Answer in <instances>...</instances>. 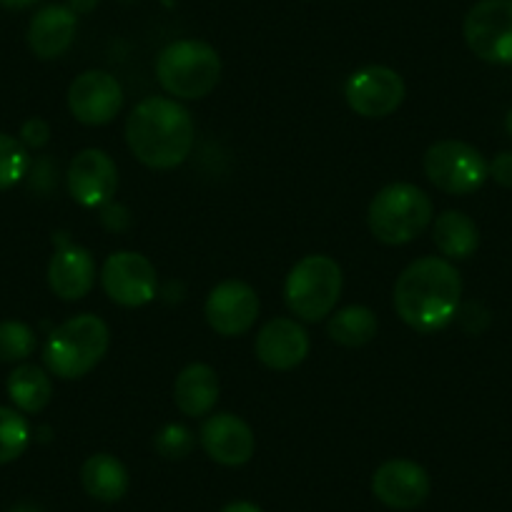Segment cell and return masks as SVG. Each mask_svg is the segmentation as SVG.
<instances>
[{"mask_svg": "<svg viewBox=\"0 0 512 512\" xmlns=\"http://www.w3.org/2000/svg\"><path fill=\"white\" fill-rule=\"evenodd\" d=\"M123 106V88L106 71H86L68 88V108L73 118L86 126H103L118 116Z\"/></svg>", "mask_w": 512, "mask_h": 512, "instance_id": "obj_12", "label": "cell"}, {"mask_svg": "<svg viewBox=\"0 0 512 512\" xmlns=\"http://www.w3.org/2000/svg\"><path fill=\"white\" fill-rule=\"evenodd\" d=\"M118 189L116 161L101 149H86L71 161L68 191L81 206H103Z\"/></svg>", "mask_w": 512, "mask_h": 512, "instance_id": "obj_15", "label": "cell"}, {"mask_svg": "<svg viewBox=\"0 0 512 512\" xmlns=\"http://www.w3.org/2000/svg\"><path fill=\"white\" fill-rule=\"evenodd\" d=\"M174 402L186 417H206L219 402V377L209 364H189L174 382Z\"/></svg>", "mask_w": 512, "mask_h": 512, "instance_id": "obj_19", "label": "cell"}, {"mask_svg": "<svg viewBox=\"0 0 512 512\" xmlns=\"http://www.w3.org/2000/svg\"><path fill=\"white\" fill-rule=\"evenodd\" d=\"M31 442V427L21 412L0 407V465L18 460Z\"/></svg>", "mask_w": 512, "mask_h": 512, "instance_id": "obj_24", "label": "cell"}, {"mask_svg": "<svg viewBox=\"0 0 512 512\" xmlns=\"http://www.w3.org/2000/svg\"><path fill=\"white\" fill-rule=\"evenodd\" d=\"M156 78L169 96L196 101L219 83L221 58L214 46L194 38L169 43L156 61Z\"/></svg>", "mask_w": 512, "mask_h": 512, "instance_id": "obj_4", "label": "cell"}, {"mask_svg": "<svg viewBox=\"0 0 512 512\" xmlns=\"http://www.w3.org/2000/svg\"><path fill=\"white\" fill-rule=\"evenodd\" d=\"M505 128H507V134L512 136V108H510V113H507V118H505Z\"/></svg>", "mask_w": 512, "mask_h": 512, "instance_id": "obj_34", "label": "cell"}, {"mask_svg": "<svg viewBox=\"0 0 512 512\" xmlns=\"http://www.w3.org/2000/svg\"><path fill=\"white\" fill-rule=\"evenodd\" d=\"M8 397L21 412L36 415L46 410L53 397V382L41 367L36 364H21L8 377Z\"/></svg>", "mask_w": 512, "mask_h": 512, "instance_id": "obj_22", "label": "cell"}, {"mask_svg": "<svg viewBox=\"0 0 512 512\" xmlns=\"http://www.w3.org/2000/svg\"><path fill=\"white\" fill-rule=\"evenodd\" d=\"M191 113L174 98H144L126 121V144L131 154L149 169H176L194 149Z\"/></svg>", "mask_w": 512, "mask_h": 512, "instance_id": "obj_2", "label": "cell"}, {"mask_svg": "<svg viewBox=\"0 0 512 512\" xmlns=\"http://www.w3.org/2000/svg\"><path fill=\"white\" fill-rule=\"evenodd\" d=\"M425 174L440 191L465 196L487 181V161L475 146L465 141H437L425 154Z\"/></svg>", "mask_w": 512, "mask_h": 512, "instance_id": "obj_7", "label": "cell"}, {"mask_svg": "<svg viewBox=\"0 0 512 512\" xmlns=\"http://www.w3.org/2000/svg\"><path fill=\"white\" fill-rule=\"evenodd\" d=\"M369 231L387 246L410 244L432 221V201L420 186H384L369 204Z\"/></svg>", "mask_w": 512, "mask_h": 512, "instance_id": "obj_5", "label": "cell"}, {"mask_svg": "<svg viewBox=\"0 0 512 512\" xmlns=\"http://www.w3.org/2000/svg\"><path fill=\"white\" fill-rule=\"evenodd\" d=\"M101 284L108 299L121 307H144L156 297V267L139 251H116L101 269Z\"/></svg>", "mask_w": 512, "mask_h": 512, "instance_id": "obj_9", "label": "cell"}, {"mask_svg": "<svg viewBox=\"0 0 512 512\" xmlns=\"http://www.w3.org/2000/svg\"><path fill=\"white\" fill-rule=\"evenodd\" d=\"M342 294V269L332 256H304L284 282L287 307L304 322H319L334 312Z\"/></svg>", "mask_w": 512, "mask_h": 512, "instance_id": "obj_6", "label": "cell"}, {"mask_svg": "<svg viewBox=\"0 0 512 512\" xmlns=\"http://www.w3.org/2000/svg\"><path fill=\"white\" fill-rule=\"evenodd\" d=\"M344 96L357 116L384 118L392 116L405 101V81L387 66H367L349 76Z\"/></svg>", "mask_w": 512, "mask_h": 512, "instance_id": "obj_10", "label": "cell"}, {"mask_svg": "<svg viewBox=\"0 0 512 512\" xmlns=\"http://www.w3.org/2000/svg\"><path fill=\"white\" fill-rule=\"evenodd\" d=\"M432 239L447 259H470L480 246V229L462 211H442L432 229Z\"/></svg>", "mask_w": 512, "mask_h": 512, "instance_id": "obj_21", "label": "cell"}, {"mask_svg": "<svg viewBox=\"0 0 512 512\" xmlns=\"http://www.w3.org/2000/svg\"><path fill=\"white\" fill-rule=\"evenodd\" d=\"M329 337L342 347H364L377 337V317L367 307H344L329 319Z\"/></svg>", "mask_w": 512, "mask_h": 512, "instance_id": "obj_23", "label": "cell"}, {"mask_svg": "<svg viewBox=\"0 0 512 512\" xmlns=\"http://www.w3.org/2000/svg\"><path fill=\"white\" fill-rule=\"evenodd\" d=\"M199 442L206 455L224 467H241L254 457L256 437L241 417L219 412L201 425Z\"/></svg>", "mask_w": 512, "mask_h": 512, "instance_id": "obj_14", "label": "cell"}, {"mask_svg": "<svg viewBox=\"0 0 512 512\" xmlns=\"http://www.w3.org/2000/svg\"><path fill=\"white\" fill-rule=\"evenodd\" d=\"M111 332L96 314H78L56 327L43 349V362L61 379H81L106 357Z\"/></svg>", "mask_w": 512, "mask_h": 512, "instance_id": "obj_3", "label": "cell"}, {"mask_svg": "<svg viewBox=\"0 0 512 512\" xmlns=\"http://www.w3.org/2000/svg\"><path fill=\"white\" fill-rule=\"evenodd\" d=\"M51 139V126H48L43 118H31L21 126V141L23 146H31V149H41Z\"/></svg>", "mask_w": 512, "mask_h": 512, "instance_id": "obj_28", "label": "cell"}, {"mask_svg": "<svg viewBox=\"0 0 512 512\" xmlns=\"http://www.w3.org/2000/svg\"><path fill=\"white\" fill-rule=\"evenodd\" d=\"M221 512H262V507H256L254 502L239 500V502H229Z\"/></svg>", "mask_w": 512, "mask_h": 512, "instance_id": "obj_31", "label": "cell"}, {"mask_svg": "<svg viewBox=\"0 0 512 512\" xmlns=\"http://www.w3.org/2000/svg\"><path fill=\"white\" fill-rule=\"evenodd\" d=\"M372 492L392 510H415L430 495V475L412 460H390L372 475Z\"/></svg>", "mask_w": 512, "mask_h": 512, "instance_id": "obj_13", "label": "cell"}, {"mask_svg": "<svg viewBox=\"0 0 512 512\" xmlns=\"http://www.w3.org/2000/svg\"><path fill=\"white\" fill-rule=\"evenodd\" d=\"M38 0H0V6L3 8H11V11H21V8L33 6Z\"/></svg>", "mask_w": 512, "mask_h": 512, "instance_id": "obj_32", "label": "cell"}, {"mask_svg": "<svg viewBox=\"0 0 512 512\" xmlns=\"http://www.w3.org/2000/svg\"><path fill=\"white\" fill-rule=\"evenodd\" d=\"M98 3H101V0H68V8H71L76 16H86V13H91Z\"/></svg>", "mask_w": 512, "mask_h": 512, "instance_id": "obj_30", "label": "cell"}, {"mask_svg": "<svg viewBox=\"0 0 512 512\" xmlns=\"http://www.w3.org/2000/svg\"><path fill=\"white\" fill-rule=\"evenodd\" d=\"M128 482L126 465L108 452L91 455L81 467L83 490L98 502H118L128 492Z\"/></svg>", "mask_w": 512, "mask_h": 512, "instance_id": "obj_20", "label": "cell"}, {"mask_svg": "<svg viewBox=\"0 0 512 512\" xmlns=\"http://www.w3.org/2000/svg\"><path fill=\"white\" fill-rule=\"evenodd\" d=\"M254 349L264 367L289 372V369L299 367L307 359L309 334L294 319L277 317L259 329Z\"/></svg>", "mask_w": 512, "mask_h": 512, "instance_id": "obj_16", "label": "cell"}, {"mask_svg": "<svg viewBox=\"0 0 512 512\" xmlns=\"http://www.w3.org/2000/svg\"><path fill=\"white\" fill-rule=\"evenodd\" d=\"M36 349V334L23 322H0V362H23Z\"/></svg>", "mask_w": 512, "mask_h": 512, "instance_id": "obj_25", "label": "cell"}, {"mask_svg": "<svg viewBox=\"0 0 512 512\" xmlns=\"http://www.w3.org/2000/svg\"><path fill=\"white\" fill-rule=\"evenodd\" d=\"M467 48L492 66H512V0H480L465 16Z\"/></svg>", "mask_w": 512, "mask_h": 512, "instance_id": "obj_8", "label": "cell"}, {"mask_svg": "<svg viewBox=\"0 0 512 512\" xmlns=\"http://www.w3.org/2000/svg\"><path fill=\"white\" fill-rule=\"evenodd\" d=\"M78 16L63 3H48L38 8L28 26V46L43 61L63 56L76 38Z\"/></svg>", "mask_w": 512, "mask_h": 512, "instance_id": "obj_17", "label": "cell"}, {"mask_svg": "<svg viewBox=\"0 0 512 512\" xmlns=\"http://www.w3.org/2000/svg\"><path fill=\"white\" fill-rule=\"evenodd\" d=\"M48 284L53 294L66 302H78L96 284V264L93 256L81 246L66 244L51 256L48 264Z\"/></svg>", "mask_w": 512, "mask_h": 512, "instance_id": "obj_18", "label": "cell"}, {"mask_svg": "<svg viewBox=\"0 0 512 512\" xmlns=\"http://www.w3.org/2000/svg\"><path fill=\"white\" fill-rule=\"evenodd\" d=\"M28 154L16 136L0 134V191L11 189L26 176Z\"/></svg>", "mask_w": 512, "mask_h": 512, "instance_id": "obj_26", "label": "cell"}, {"mask_svg": "<svg viewBox=\"0 0 512 512\" xmlns=\"http://www.w3.org/2000/svg\"><path fill=\"white\" fill-rule=\"evenodd\" d=\"M462 279L447 259L425 256L412 262L395 284V309L407 327L440 332L460 312Z\"/></svg>", "mask_w": 512, "mask_h": 512, "instance_id": "obj_1", "label": "cell"}, {"mask_svg": "<svg viewBox=\"0 0 512 512\" xmlns=\"http://www.w3.org/2000/svg\"><path fill=\"white\" fill-rule=\"evenodd\" d=\"M11 512H41V510H38V507H33V505H18V507H13Z\"/></svg>", "mask_w": 512, "mask_h": 512, "instance_id": "obj_33", "label": "cell"}, {"mask_svg": "<svg viewBox=\"0 0 512 512\" xmlns=\"http://www.w3.org/2000/svg\"><path fill=\"white\" fill-rule=\"evenodd\" d=\"M206 322L221 337H239L254 327L259 317V297L254 289L239 279H226L211 289L206 299Z\"/></svg>", "mask_w": 512, "mask_h": 512, "instance_id": "obj_11", "label": "cell"}, {"mask_svg": "<svg viewBox=\"0 0 512 512\" xmlns=\"http://www.w3.org/2000/svg\"><path fill=\"white\" fill-rule=\"evenodd\" d=\"M487 174L492 176V181H497L505 189H512V151L505 154H497L495 159L487 164Z\"/></svg>", "mask_w": 512, "mask_h": 512, "instance_id": "obj_29", "label": "cell"}, {"mask_svg": "<svg viewBox=\"0 0 512 512\" xmlns=\"http://www.w3.org/2000/svg\"><path fill=\"white\" fill-rule=\"evenodd\" d=\"M196 440L194 432L184 425H166L161 427L159 435H156L154 447L161 457L166 460H184L186 455H191Z\"/></svg>", "mask_w": 512, "mask_h": 512, "instance_id": "obj_27", "label": "cell"}]
</instances>
